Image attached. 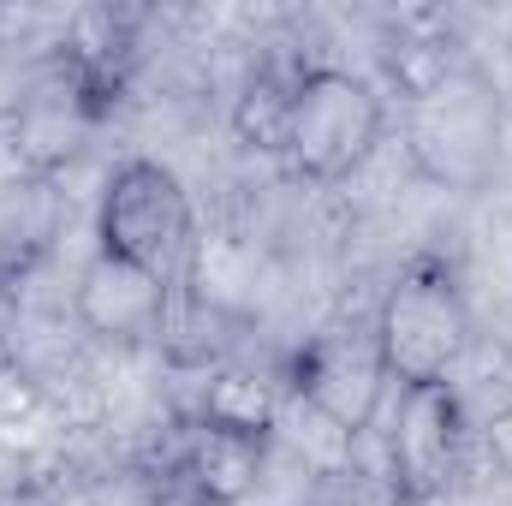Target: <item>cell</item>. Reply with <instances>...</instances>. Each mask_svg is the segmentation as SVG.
Here are the masks:
<instances>
[{"instance_id":"9c48e42d","label":"cell","mask_w":512,"mask_h":506,"mask_svg":"<svg viewBox=\"0 0 512 506\" xmlns=\"http://www.w3.org/2000/svg\"><path fill=\"white\" fill-rule=\"evenodd\" d=\"M84 131H90V120H84V108H78L66 72L48 60V66L36 72L30 96L18 102V155H24V173L54 179V173L84 149Z\"/></svg>"},{"instance_id":"52a82bcc","label":"cell","mask_w":512,"mask_h":506,"mask_svg":"<svg viewBox=\"0 0 512 506\" xmlns=\"http://www.w3.org/2000/svg\"><path fill=\"white\" fill-rule=\"evenodd\" d=\"M167 304H173V286H161L155 274H143V268L102 251L90 256V268L78 280V298H72L78 322L96 340H149V334H161Z\"/></svg>"},{"instance_id":"8992f818","label":"cell","mask_w":512,"mask_h":506,"mask_svg":"<svg viewBox=\"0 0 512 506\" xmlns=\"http://www.w3.org/2000/svg\"><path fill=\"white\" fill-rule=\"evenodd\" d=\"M495 149V108L471 72L441 84L429 102H417V155L435 179H477Z\"/></svg>"},{"instance_id":"8fae6325","label":"cell","mask_w":512,"mask_h":506,"mask_svg":"<svg viewBox=\"0 0 512 506\" xmlns=\"http://www.w3.org/2000/svg\"><path fill=\"white\" fill-rule=\"evenodd\" d=\"M298 84H304V60H286V54L256 60L251 78L239 84V102H233V137L256 155H286Z\"/></svg>"},{"instance_id":"277c9868","label":"cell","mask_w":512,"mask_h":506,"mask_svg":"<svg viewBox=\"0 0 512 506\" xmlns=\"http://www.w3.org/2000/svg\"><path fill=\"white\" fill-rule=\"evenodd\" d=\"M286 387L334 435H346V441L364 435L376 423L387 393V364H382V346H376V328L370 322H334V328L310 334L286 364Z\"/></svg>"},{"instance_id":"7c38bea8","label":"cell","mask_w":512,"mask_h":506,"mask_svg":"<svg viewBox=\"0 0 512 506\" xmlns=\"http://www.w3.org/2000/svg\"><path fill=\"white\" fill-rule=\"evenodd\" d=\"M197 423H215V429H233V435H256V441H274L280 429V387L256 370H215L203 387V405H197Z\"/></svg>"},{"instance_id":"7a4b0ae2","label":"cell","mask_w":512,"mask_h":506,"mask_svg":"<svg viewBox=\"0 0 512 506\" xmlns=\"http://www.w3.org/2000/svg\"><path fill=\"white\" fill-rule=\"evenodd\" d=\"M96 251L155 274L161 286H191L197 268V209L167 161L131 155L108 173L96 209Z\"/></svg>"},{"instance_id":"30bf717a","label":"cell","mask_w":512,"mask_h":506,"mask_svg":"<svg viewBox=\"0 0 512 506\" xmlns=\"http://www.w3.org/2000/svg\"><path fill=\"white\" fill-rule=\"evenodd\" d=\"M66 221V197L54 179L18 173L12 185H0V292H12L42 256L54 251Z\"/></svg>"},{"instance_id":"3957f363","label":"cell","mask_w":512,"mask_h":506,"mask_svg":"<svg viewBox=\"0 0 512 506\" xmlns=\"http://www.w3.org/2000/svg\"><path fill=\"white\" fill-rule=\"evenodd\" d=\"M382 131H387V102L364 72L304 66L292 137H286V167L310 185H340L376 155Z\"/></svg>"},{"instance_id":"5b68a950","label":"cell","mask_w":512,"mask_h":506,"mask_svg":"<svg viewBox=\"0 0 512 506\" xmlns=\"http://www.w3.org/2000/svg\"><path fill=\"white\" fill-rule=\"evenodd\" d=\"M465 459V399L453 381L429 387H399V417L387 435V477L393 506H429L441 501L459 477Z\"/></svg>"},{"instance_id":"6da1fadb","label":"cell","mask_w":512,"mask_h":506,"mask_svg":"<svg viewBox=\"0 0 512 506\" xmlns=\"http://www.w3.org/2000/svg\"><path fill=\"white\" fill-rule=\"evenodd\" d=\"M376 346H382L387 381L399 387H429L459 370V358L471 352V304H465V280L447 256L423 251L399 268V280L382 292L376 316Z\"/></svg>"},{"instance_id":"ba28073f","label":"cell","mask_w":512,"mask_h":506,"mask_svg":"<svg viewBox=\"0 0 512 506\" xmlns=\"http://www.w3.org/2000/svg\"><path fill=\"white\" fill-rule=\"evenodd\" d=\"M262 465H268V441L215 429V423H191L173 459V483L191 495V506H239L256 495Z\"/></svg>"}]
</instances>
